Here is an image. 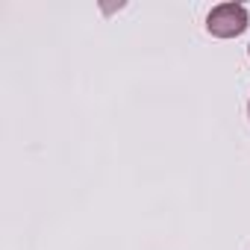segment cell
<instances>
[{"label": "cell", "mask_w": 250, "mask_h": 250, "mask_svg": "<svg viewBox=\"0 0 250 250\" xmlns=\"http://www.w3.org/2000/svg\"><path fill=\"white\" fill-rule=\"evenodd\" d=\"M247 112H250V103H247Z\"/></svg>", "instance_id": "obj_2"}, {"label": "cell", "mask_w": 250, "mask_h": 250, "mask_svg": "<svg viewBox=\"0 0 250 250\" xmlns=\"http://www.w3.org/2000/svg\"><path fill=\"white\" fill-rule=\"evenodd\" d=\"M206 30L218 39H235L247 30V9L241 3H221L209 12Z\"/></svg>", "instance_id": "obj_1"}]
</instances>
